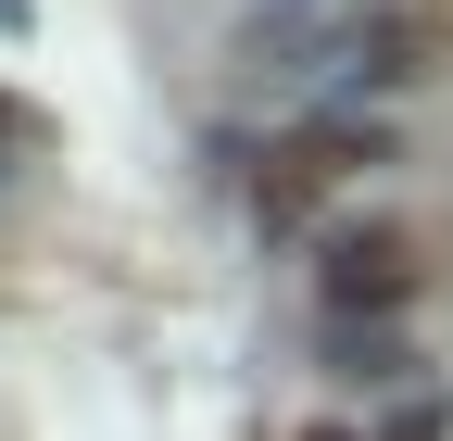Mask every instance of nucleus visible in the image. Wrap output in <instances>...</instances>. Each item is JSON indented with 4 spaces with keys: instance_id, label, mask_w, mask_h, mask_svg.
Segmentation results:
<instances>
[{
    "instance_id": "2",
    "label": "nucleus",
    "mask_w": 453,
    "mask_h": 441,
    "mask_svg": "<svg viewBox=\"0 0 453 441\" xmlns=\"http://www.w3.org/2000/svg\"><path fill=\"white\" fill-rule=\"evenodd\" d=\"M340 164H353V139H327V127H315V139H290V151L252 177V214H265V228H303V214L340 190Z\"/></svg>"
},
{
    "instance_id": "4",
    "label": "nucleus",
    "mask_w": 453,
    "mask_h": 441,
    "mask_svg": "<svg viewBox=\"0 0 453 441\" xmlns=\"http://www.w3.org/2000/svg\"><path fill=\"white\" fill-rule=\"evenodd\" d=\"M0 127H13V101H0Z\"/></svg>"
},
{
    "instance_id": "1",
    "label": "nucleus",
    "mask_w": 453,
    "mask_h": 441,
    "mask_svg": "<svg viewBox=\"0 0 453 441\" xmlns=\"http://www.w3.org/2000/svg\"><path fill=\"white\" fill-rule=\"evenodd\" d=\"M416 290V240L403 228H340L327 240V303L353 315V303H403Z\"/></svg>"
},
{
    "instance_id": "3",
    "label": "nucleus",
    "mask_w": 453,
    "mask_h": 441,
    "mask_svg": "<svg viewBox=\"0 0 453 441\" xmlns=\"http://www.w3.org/2000/svg\"><path fill=\"white\" fill-rule=\"evenodd\" d=\"M315 441H353V429H315Z\"/></svg>"
}]
</instances>
